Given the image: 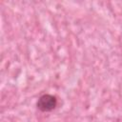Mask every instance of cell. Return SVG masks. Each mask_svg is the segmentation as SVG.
Wrapping results in <instances>:
<instances>
[{
	"mask_svg": "<svg viewBox=\"0 0 122 122\" xmlns=\"http://www.w3.org/2000/svg\"><path fill=\"white\" fill-rule=\"evenodd\" d=\"M57 105L56 97L51 94H44L37 101V108L41 112H51Z\"/></svg>",
	"mask_w": 122,
	"mask_h": 122,
	"instance_id": "cell-1",
	"label": "cell"
}]
</instances>
